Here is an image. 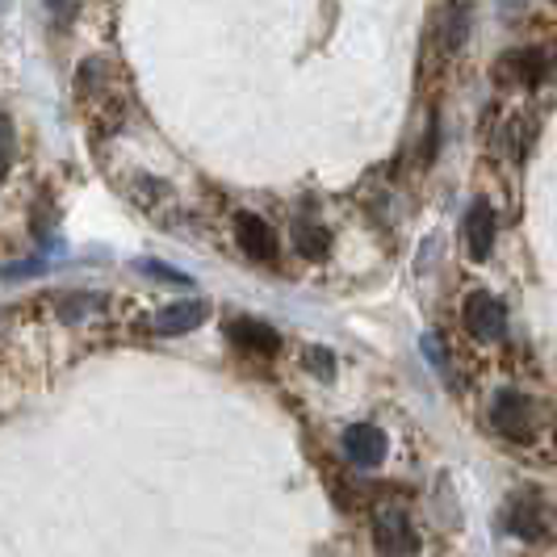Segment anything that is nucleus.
I'll list each match as a JSON object with an SVG mask.
<instances>
[{
  "mask_svg": "<svg viewBox=\"0 0 557 557\" xmlns=\"http://www.w3.org/2000/svg\"><path fill=\"white\" fill-rule=\"evenodd\" d=\"M491 423L495 432L507 441H532L536 432V411H532V398L520 391H499L491 403Z\"/></svg>",
  "mask_w": 557,
  "mask_h": 557,
  "instance_id": "nucleus-1",
  "label": "nucleus"
},
{
  "mask_svg": "<svg viewBox=\"0 0 557 557\" xmlns=\"http://www.w3.org/2000/svg\"><path fill=\"white\" fill-rule=\"evenodd\" d=\"M423 357L432 361V369H441L448 377V357H445V344H441V335L432 332V335H423Z\"/></svg>",
  "mask_w": 557,
  "mask_h": 557,
  "instance_id": "nucleus-15",
  "label": "nucleus"
},
{
  "mask_svg": "<svg viewBox=\"0 0 557 557\" xmlns=\"http://www.w3.org/2000/svg\"><path fill=\"white\" fill-rule=\"evenodd\" d=\"M466 327L482 344H495V339L507 335V307L495 294H470L466 298Z\"/></svg>",
  "mask_w": 557,
  "mask_h": 557,
  "instance_id": "nucleus-5",
  "label": "nucleus"
},
{
  "mask_svg": "<svg viewBox=\"0 0 557 557\" xmlns=\"http://www.w3.org/2000/svg\"><path fill=\"white\" fill-rule=\"evenodd\" d=\"M307 369L319 382H332L335 377V352L332 348H307Z\"/></svg>",
  "mask_w": 557,
  "mask_h": 557,
  "instance_id": "nucleus-13",
  "label": "nucleus"
},
{
  "mask_svg": "<svg viewBox=\"0 0 557 557\" xmlns=\"http://www.w3.org/2000/svg\"><path fill=\"white\" fill-rule=\"evenodd\" d=\"M503 524L516 536H524V541H536V536H545V532L554 529V516H549V503L541 499V491H520L507 503Z\"/></svg>",
  "mask_w": 557,
  "mask_h": 557,
  "instance_id": "nucleus-3",
  "label": "nucleus"
},
{
  "mask_svg": "<svg viewBox=\"0 0 557 557\" xmlns=\"http://www.w3.org/2000/svg\"><path fill=\"white\" fill-rule=\"evenodd\" d=\"M344 457L352 461V466H361V470H377L382 461H386V432L377 428V423H352L348 432H344Z\"/></svg>",
  "mask_w": 557,
  "mask_h": 557,
  "instance_id": "nucleus-6",
  "label": "nucleus"
},
{
  "mask_svg": "<svg viewBox=\"0 0 557 557\" xmlns=\"http://www.w3.org/2000/svg\"><path fill=\"white\" fill-rule=\"evenodd\" d=\"M466 38H470V9L466 4H453L445 17V51H461L466 47Z\"/></svg>",
  "mask_w": 557,
  "mask_h": 557,
  "instance_id": "nucleus-12",
  "label": "nucleus"
},
{
  "mask_svg": "<svg viewBox=\"0 0 557 557\" xmlns=\"http://www.w3.org/2000/svg\"><path fill=\"white\" fill-rule=\"evenodd\" d=\"M13 122H9V113H0V176L9 172V164H13Z\"/></svg>",
  "mask_w": 557,
  "mask_h": 557,
  "instance_id": "nucleus-14",
  "label": "nucleus"
},
{
  "mask_svg": "<svg viewBox=\"0 0 557 557\" xmlns=\"http://www.w3.org/2000/svg\"><path fill=\"white\" fill-rule=\"evenodd\" d=\"M235 244L239 251L256 260V264H273L277 260V231L269 219H260V214H251V210H239L235 214Z\"/></svg>",
  "mask_w": 557,
  "mask_h": 557,
  "instance_id": "nucleus-4",
  "label": "nucleus"
},
{
  "mask_svg": "<svg viewBox=\"0 0 557 557\" xmlns=\"http://www.w3.org/2000/svg\"><path fill=\"white\" fill-rule=\"evenodd\" d=\"M466 248L474 260H486L495 251V210L486 201H474L466 210Z\"/></svg>",
  "mask_w": 557,
  "mask_h": 557,
  "instance_id": "nucleus-9",
  "label": "nucleus"
},
{
  "mask_svg": "<svg viewBox=\"0 0 557 557\" xmlns=\"http://www.w3.org/2000/svg\"><path fill=\"white\" fill-rule=\"evenodd\" d=\"M294 248L302 251L307 260H319L332 248V235H327V226L319 223V219H298L294 223Z\"/></svg>",
  "mask_w": 557,
  "mask_h": 557,
  "instance_id": "nucleus-10",
  "label": "nucleus"
},
{
  "mask_svg": "<svg viewBox=\"0 0 557 557\" xmlns=\"http://www.w3.org/2000/svg\"><path fill=\"white\" fill-rule=\"evenodd\" d=\"M201 323H206V302H172V307H160L147 319V327L156 335H185Z\"/></svg>",
  "mask_w": 557,
  "mask_h": 557,
  "instance_id": "nucleus-7",
  "label": "nucleus"
},
{
  "mask_svg": "<svg viewBox=\"0 0 557 557\" xmlns=\"http://www.w3.org/2000/svg\"><path fill=\"white\" fill-rule=\"evenodd\" d=\"M507 67L520 76V84H529V88L549 76V59H545V51H516V55H507Z\"/></svg>",
  "mask_w": 557,
  "mask_h": 557,
  "instance_id": "nucleus-11",
  "label": "nucleus"
},
{
  "mask_svg": "<svg viewBox=\"0 0 557 557\" xmlns=\"http://www.w3.org/2000/svg\"><path fill=\"white\" fill-rule=\"evenodd\" d=\"M373 541L382 554H419V532L411 529L407 511L394 503H382L373 511Z\"/></svg>",
  "mask_w": 557,
  "mask_h": 557,
  "instance_id": "nucleus-2",
  "label": "nucleus"
},
{
  "mask_svg": "<svg viewBox=\"0 0 557 557\" xmlns=\"http://www.w3.org/2000/svg\"><path fill=\"white\" fill-rule=\"evenodd\" d=\"M139 269L147 277H160V281H176V285H189L185 273H176V269H164V264H151V260H139Z\"/></svg>",
  "mask_w": 557,
  "mask_h": 557,
  "instance_id": "nucleus-16",
  "label": "nucleus"
},
{
  "mask_svg": "<svg viewBox=\"0 0 557 557\" xmlns=\"http://www.w3.org/2000/svg\"><path fill=\"white\" fill-rule=\"evenodd\" d=\"M226 335L244 348V352H256V357H277L281 348V335L269 327V323H260V319H231L226 323Z\"/></svg>",
  "mask_w": 557,
  "mask_h": 557,
  "instance_id": "nucleus-8",
  "label": "nucleus"
}]
</instances>
